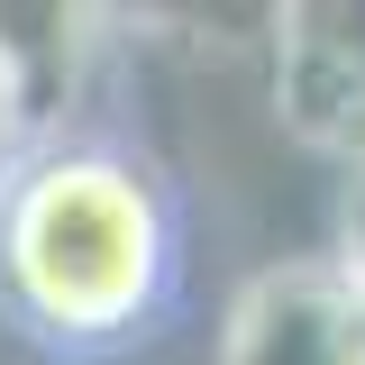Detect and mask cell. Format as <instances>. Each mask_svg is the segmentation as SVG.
I'll return each mask as SVG.
<instances>
[{
	"label": "cell",
	"instance_id": "cell-1",
	"mask_svg": "<svg viewBox=\"0 0 365 365\" xmlns=\"http://www.w3.org/2000/svg\"><path fill=\"white\" fill-rule=\"evenodd\" d=\"M192 292V220L128 128L28 137L0 182V329L46 365H128Z\"/></svg>",
	"mask_w": 365,
	"mask_h": 365
},
{
	"label": "cell",
	"instance_id": "cell-2",
	"mask_svg": "<svg viewBox=\"0 0 365 365\" xmlns=\"http://www.w3.org/2000/svg\"><path fill=\"white\" fill-rule=\"evenodd\" d=\"M210 365H365V292L338 247L237 274L210 319Z\"/></svg>",
	"mask_w": 365,
	"mask_h": 365
},
{
	"label": "cell",
	"instance_id": "cell-3",
	"mask_svg": "<svg viewBox=\"0 0 365 365\" xmlns=\"http://www.w3.org/2000/svg\"><path fill=\"white\" fill-rule=\"evenodd\" d=\"M265 91L302 155L365 174V0L265 9Z\"/></svg>",
	"mask_w": 365,
	"mask_h": 365
},
{
	"label": "cell",
	"instance_id": "cell-4",
	"mask_svg": "<svg viewBox=\"0 0 365 365\" xmlns=\"http://www.w3.org/2000/svg\"><path fill=\"white\" fill-rule=\"evenodd\" d=\"M338 265L356 274V292H365V174H347V210H338Z\"/></svg>",
	"mask_w": 365,
	"mask_h": 365
},
{
	"label": "cell",
	"instance_id": "cell-5",
	"mask_svg": "<svg viewBox=\"0 0 365 365\" xmlns=\"http://www.w3.org/2000/svg\"><path fill=\"white\" fill-rule=\"evenodd\" d=\"M19 155H28V119H19V91H9V73H0V182H9Z\"/></svg>",
	"mask_w": 365,
	"mask_h": 365
}]
</instances>
